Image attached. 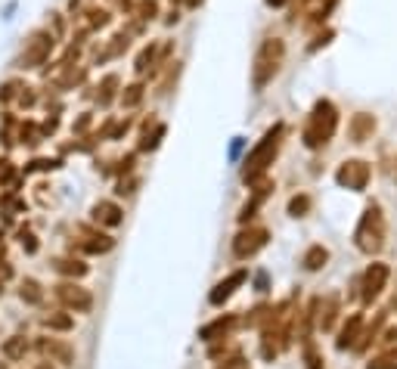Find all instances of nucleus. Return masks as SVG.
<instances>
[{
  "mask_svg": "<svg viewBox=\"0 0 397 369\" xmlns=\"http://www.w3.org/2000/svg\"><path fill=\"white\" fill-rule=\"evenodd\" d=\"M162 137H165V124H156V127H152V134L146 131V137H143V143H140V149H156Z\"/></svg>",
  "mask_w": 397,
  "mask_h": 369,
  "instance_id": "obj_28",
  "label": "nucleus"
},
{
  "mask_svg": "<svg viewBox=\"0 0 397 369\" xmlns=\"http://www.w3.org/2000/svg\"><path fill=\"white\" fill-rule=\"evenodd\" d=\"M388 277H391L388 264H369L366 273H363V279H360V298H363V301H366V304H373L376 298L385 292Z\"/></svg>",
  "mask_w": 397,
  "mask_h": 369,
  "instance_id": "obj_8",
  "label": "nucleus"
},
{
  "mask_svg": "<svg viewBox=\"0 0 397 369\" xmlns=\"http://www.w3.org/2000/svg\"><path fill=\"white\" fill-rule=\"evenodd\" d=\"M134 13H137L140 22H149V19H156V16H158V4H156V0H140V4L134 6Z\"/></svg>",
  "mask_w": 397,
  "mask_h": 369,
  "instance_id": "obj_25",
  "label": "nucleus"
},
{
  "mask_svg": "<svg viewBox=\"0 0 397 369\" xmlns=\"http://www.w3.org/2000/svg\"><path fill=\"white\" fill-rule=\"evenodd\" d=\"M140 100H143V84H128V87L121 90V106L124 109L140 106Z\"/></svg>",
  "mask_w": 397,
  "mask_h": 369,
  "instance_id": "obj_24",
  "label": "nucleus"
},
{
  "mask_svg": "<svg viewBox=\"0 0 397 369\" xmlns=\"http://www.w3.org/2000/svg\"><path fill=\"white\" fill-rule=\"evenodd\" d=\"M320 307V314H317V326L323 332H329L335 326V316H339V295H329V298H323V301L317 304Z\"/></svg>",
  "mask_w": 397,
  "mask_h": 369,
  "instance_id": "obj_14",
  "label": "nucleus"
},
{
  "mask_svg": "<svg viewBox=\"0 0 397 369\" xmlns=\"http://www.w3.org/2000/svg\"><path fill=\"white\" fill-rule=\"evenodd\" d=\"M115 87H118V78L115 75H106L103 78V93H99V102H103V106H109V102H112V97H115Z\"/></svg>",
  "mask_w": 397,
  "mask_h": 369,
  "instance_id": "obj_27",
  "label": "nucleus"
},
{
  "mask_svg": "<svg viewBox=\"0 0 397 369\" xmlns=\"http://www.w3.org/2000/svg\"><path fill=\"white\" fill-rule=\"evenodd\" d=\"M385 214L379 202H369L360 214V224L354 230V245L360 248L363 255H379L385 248Z\"/></svg>",
  "mask_w": 397,
  "mask_h": 369,
  "instance_id": "obj_3",
  "label": "nucleus"
},
{
  "mask_svg": "<svg viewBox=\"0 0 397 369\" xmlns=\"http://www.w3.org/2000/svg\"><path fill=\"white\" fill-rule=\"evenodd\" d=\"M326 261H329V252L323 245H310L308 252H304V257H301V264H304V270H323L326 267Z\"/></svg>",
  "mask_w": 397,
  "mask_h": 369,
  "instance_id": "obj_17",
  "label": "nucleus"
},
{
  "mask_svg": "<svg viewBox=\"0 0 397 369\" xmlns=\"http://www.w3.org/2000/svg\"><path fill=\"white\" fill-rule=\"evenodd\" d=\"M19 298L25 304H40L44 301V292H40V282L38 279H25L22 289H19Z\"/></svg>",
  "mask_w": 397,
  "mask_h": 369,
  "instance_id": "obj_19",
  "label": "nucleus"
},
{
  "mask_svg": "<svg viewBox=\"0 0 397 369\" xmlns=\"http://www.w3.org/2000/svg\"><path fill=\"white\" fill-rule=\"evenodd\" d=\"M25 351H28V341H25L22 336H13V338L4 341V357H10V360H22Z\"/></svg>",
  "mask_w": 397,
  "mask_h": 369,
  "instance_id": "obj_22",
  "label": "nucleus"
},
{
  "mask_svg": "<svg viewBox=\"0 0 397 369\" xmlns=\"http://www.w3.org/2000/svg\"><path fill=\"white\" fill-rule=\"evenodd\" d=\"M22 245L28 248V252H35V248H38V245H35V236H22Z\"/></svg>",
  "mask_w": 397,
  "mask_h": 369,
  "instance_id": "obj_34",
  "label": "nucleus"
},
{
  "mask_svg": "<svg viewBox=\"0 0 397 369\" xmlns=\"http://www.w3.org/2000/svg\"><path fill=\"white\" fill-rule=\"evenodd\" d=\"M44 326L47 329H72V316H62V314H50V316H44Z\"/></svg>",
  "mask_w": 397,
  "mask_h": 369,
  "instance_id": "obj_29",
  "label": "nucleus"
},
{
  "mask_svg": "<svg viewBox=\"0 0 397 369\" xmlns=\"http://www.w3.org/2000/svg\"><path fill=\"white\" fill-rule=\"evenodd\" d=\"M94 220L103 224V227H118L124 218H121V208H118L115 202H97L94 205Z\"/></svg>",
  "mask_w": 397,
  "mask_h": 369,
  "instance_id": "obj_16",
  "label": "nucleus"
},
{
  "mask_svg": "<svg viewBox=\"0 0 397 369\" xmlns=\"http://www.w3.org/2000/svg\"><path fill=\"white\" fill-rule=\"evenodd\" d=\"M363 336V316L360 314H354L348 323L342 326V332H339V338H335V348L339 351H348V348H357V341Z\"/></svg>",
  "mask_w": 397,
  "mask_h": 369,
  "instance_id": "obj_11",
  "label": "nucleus"
},
{
  "mask_svg": "<svg viewBox=\"0 0 397 369\" xmlns=\"http://www.w3.org/2000/svg\"><path fill=\"white\" fill-rule=\"evenodd\" d=\"M304 369H326L323 366V357H320L317 351H308V363H304Z\"/></svg>",
  "mask_w": 397,
  "mask_h": 369,
  "instance_id": "obj_32",
  "label": "nucleus"
},
{
  "mask_svg": "<svg viewBox=\"0 0 397 369\" xmlns=\"http://www.w3.org/2000/svg\"><path fill=\"white\" fill-rule=\"evenodd\" d=\"M283 131H285L283 124H273V127H270V131L258 140L255 149H251L249 156H246V165H242V180H246V183H258V180L267 174V168L273 165L276 152H280Z\"/></svg>",
  "mask_w": 397,
  "mask_h": 369,
  "instance_id": "obj_2",
  "label": "nucleus"
},
{
  "mask_svg": "<svg viewBox=\"0 0 397 369\" xmlns=\"http://www.w3.org/2000/svg\"><path fill=\"white\" fill-rule=\"evenodd\" d=\"M81 248H84V252H90V255H103V252H109V248H112V239L90 233V236L81 242Z\"/></svg>",
  "mask_w": 397,
  "mask_h": 369,
  "instance_id": "obj_20",
  "label": "nucleus"
},
{
  "mask_svg": "<svg viewBox=\"0 0 397 369\" xmlns=\"http://www.w3.org/2000/svg\"><path fill=\"white\" fill-rule=\"evenodd\" d=\"M217 369H249V363H246L242 357H233V360H224V363L217 366Z\"/></svg>",
  "mask_w": 397,
  "mask_h": 369,
  "instance_id": "obj_33",
  "label": "nucleus"
},
{
  "mask_svg": "<svg viewBox=\"0 0 397 369\" xmlns=\"http://www.w3.org/2000/svg\"><path fill=\"white\" fill-rule=\"evenodd\" d=\"M56 270L65 273V277L81 279L84 273H87V264H84V261H75V257H59V261H56Z\"/></svg>",
  "mask_w": 397,
  "mask_h": 369,
  "instance_id": "obj_18",
  "label": "nucleus"
},
{
  "mask_svg": "<svg viewBox=\"0 0 397 369\" xmlns=\"http://www.w3.org/2000/svg\"><path fill=\"white\" fill-rule=\"evenodd\" d=\"M366 369H397V348H388L366 363Z\"/></svg>",
  "mask_w": 397,
  "mask_h": 369,
  "instance_id": "obj_21",
  "label": "nucleus"
},
{
  "mask_svg": "<svg viewBox=\"0 0 397 369\" xmlns=\"http://www.w3.org/2000/svg\"><path fill=\"white\" fill-rule=\"evenodd\" d=\"M264 245H267V230L264 227H249V230H242V233H236L233 255L239 257V261H249V257H255Z\"/></svg>",
  "mask_w": 397,
  "mask_h": 369,
  "instance_id": "obj_9",
  "label": "nucleus"
},
{
  "mask_svg": "<svg viewBox=\"0 0 397 369\" xmlns=\"http://www.w3.org/2000/svg\"><path fill=\"white\" fill-rule=\"evenodd\" d=\"M38 369H53V366H47V363H40V366H38Z\"/></svg>",
  "mask_w": 397,
  "mask_h": 369,
  "instance_id": "obj_36",
  "label": "nucleus"
},
{
  "mask_svg": "<svg viewBox=\"0 0 397 369\" xmlns=\"http://www.w3.org/2000/svg\"><path fill=\"white\" fill-rule=\"evenodd\" d=\"M236 326V316H221V320H214L211 326H205V329H202V341H208V345H214V341H221V338H227L230 336V329Z\"/></svg>",
  "mask_w": 397,
  "mask_h": 369,
  "instance_id": "obj_13",
  "label": "nucleus"
},
{
  "mask_svg": "<svg viewBox=\"0 0 397 369\" xmlns=\"http://www.w3.org/2000/svg\"><path fill=\"white\" fill-rule=\"evenodd\" d=\"M335 131H339V109H335L332 100H317L314 109H310L308 122H304L301 140L308 149H323V146L332 140Z\"/></svg>",
  "mask_w": 397,
  "mask_h": 369,
  "instance_id": "obj_1",
  "label": "nucleus"
},
{
  "mask_svg": "<svg viewBox=\"0 0 397 369\" xmlns=\"http://www.w3.org/2000/svg\"><path fill=\"white\" fill-rule=\"evenodd\" d=\"M369 177H373V171H369V165H366L363 159H348V161H342L339 174H335L339 186H344V190H354V193L366 190Z\"/></svg>",
  "mask_w": 397,
  "mask_h": 369,
  "instance_id": "obj_6",
  "label": "nucleus"
},
{
  "mask_svg": "<svg viewBox=\"0 0 397 369\" xmlns=\"http://www.w3.org/2000/svg\"><path fill=\"white\" fill-rule=\"evenodd\" d=\"M308 208H310V199H308V196H295V199L289 202V214H295V218L308 214Z\"/></svg>",
  "mask_w": 397,
  "mask_h": 369,
  "instance_id": "obj_30",
  "label": "nucleus"
},
{
  "mask_svg": "<svg viewBox=\"0 0 397 369\" xmlns=\"http://www.w3.org/2000/svg\"><path fill=\"white\" fill-rule=\"evenodd\" d=\"M335 4H339V0H317V4L310 6V22H314V25H323V22L329 19V13L335 10Z\"/></svg>",
  "mask_w": 397,
  "mask_h": 369,
  "instance_id": "obj_23",
  "label": "nucleus"
},
{
  "mask_svg": "<svg viewBox=\"0 0 397 369\" xmlns=\"http://www.w3.org/2000/svg\"><path fill=\"white\" fill-rule=\"evenodd\" d=\"M264 4H267V6H273V10H280V6H285L289 0H264Z\"/></svg>",
  "mask_w": 397,
  "mask_h": 369,
  "instance_id": "obj_35",
  "label": "nucleus"
},
{
  "mask_svg": "<svg viewBox=\"0 0 397 369\" xmlns=\"http://www.w3.org/2000/svg\"><path fill=\"white\" fill-rule=\"evenodd\" d=\"M90 25H94V28H103V25H109V13L106 10H90Z\"/></svg>",
  "mask_w": 397,
  "mask_h": 369,
  "instance_id": "obj_31",
  "label": "nucleus"
},
{
  "mask_svg": "<svg viewBox=\"0 0 397 369\" xmlns=\"http://www.w3.org/2000/svg\"><path fill=\"white\" fill-rule=\"evenodd\" d=\"M373 131H376V118L373 115L360 112V115L351 118V140L354 143H366L369 137H373Z\"/></svg>",
  "mask_w": 397,
  "mask_h": 369,
  "instance_id": "obj_15",
  "label": "nucleus"
},
{
  "mask_svg": "<svg viewBox=\"0 0 397 369\" xmlns=\"http://www.w3.org/2000/svg\"><path fill=\"white\" fill-rule=\"evenodd\" d=\"M246 277H249L246 270H236V273H230V277H227V279H221V282H217L214 289H211L208 301L214 304V307H221L224 301H230V298L236 295V289H239L242 282H246Z\"/></svg>",
  "mask_w": 397,
  "mask_h": 369,
  "instance_id": "obj_10",
  "label": "nucleus"
},
{
  "mask_svg": "<svg viewBox=\"0 0 397 369\" xmlns=\"http://www.w3.org/2000/svg\"><path fill=\"white\" fill-rule=\"evenodd\" d=\"M56 298H59V304L69 307V311H75V314H87L90 307H94V295H90L84 286H78V282H59Z\"/></svg>",
  "mask_w": 397,
  "mask_h": 369,
  "instance_id": "obj_7",
  "label": "nucleus"
},
{
  "mask_svg": "<svg viewBox=\"0 0 397 369\" xmlns=\"http://www.w3.org/2000/svg\"><path fill=\"white\" fill-rule=\"evenodd\" d=\"M50 53H53V34H50V31H35L28 41H25V50L19 56V68L44 65Z\"/></svg>",
  "mask_w": 397,
  "mask_h": 369,
  "instance_id": "obj_5",
  "label": "nucleus"
},
{
  "mask_svg": "<svg viewBox=\"0 0 397 369\" xmlns=\"http://www.w3.org/2000/svg\"><path fill=\"white\" fill-rule=\"evenodd\" d=\"M156 68V47H146L143 53L137 56V75H146Z\"/></svg>",
  "mask_w": 397,
  "mask_h": 369,
  "instance_id": "obj_26",
  "label": "nucleus"
},
{
  "mask_svg": "<svg viewBox=\"0 0 397 369\" xmlns=\"http://www.w3.org/2000/svg\"><path fill=\"white\" fill-rule=\"evenodd\" d=\"M40 351H44L47 357H53L56 363H62V366H69L72 360H75V351L65 345V341H59V338H40Z\"/></svg>",
  "mask_w": 397,
  "mask_h": 369,
  "instance_id": "obj_12",
  "label": "nucleus"
},
{
  "mask_svg": "<svg viewBox=\"0 0 397 369\" xmlns=\"http://www.w3.org/2000/svg\"><path fill=\"white\" fill-rule=\"evenodd\" d=\"M283 59H285V44L280 38H267L264 44L258 47L255 63H251V84H255V90H264L267 84L280 75Z\"/></svg>",
  "mask_w": 397,
  "mask_h": 369,
  "instance_id": "obj_4",
  "label": "nucleus"
}]
</instances>
